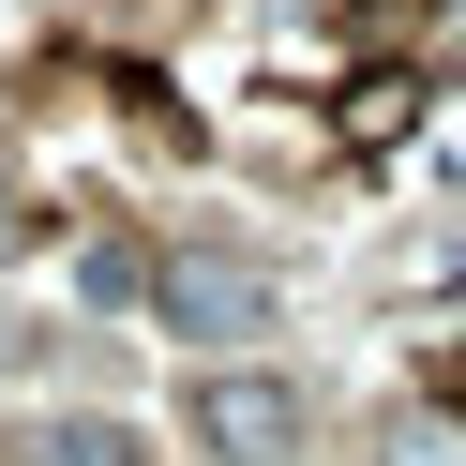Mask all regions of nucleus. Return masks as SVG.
Segmentation results:
<instances>
[{
  "label": "nucleus",
  "instance_id": "obj_1",
  "mask_svg": "<svg viewBox=\"0 0 466 466\" xmlns=\"http://www.w3.org/2000/svg\"><path fill=\"white\" fill-rule=\"evenodd\" d=\"M181 436L211 466H301L316 451V391H301V376H256V361H196Z\"/></svg>",
  "mask_w": 466,
  "mask_h": 466
},
{
  "label": "nucleus",
  "instance_id": "obj_2",
  "mask_svg": "<svg viewBox=\"0 0 466 466\" xmlns=\"http://www.w3.org/2000/svg\"><path fill=\"white\" fill-rule=\"evenodd\" d=\"M151 316H166V331H196V346H241V331H271V271H256V256L181 241V256L151 271Z\"/></svg>",
  "mask_w": 466,
  "mask_h": 466
},
{
  "label": "nucleus",
  "instance_id": "obj_3",
  "mask_svg": "<svg viewBox=\"0 0 466 466\" xmlns=\"http://www.w3.org/2000/svg\"><path fill=\"white\" fill-rule=\"evenodd\" d=\"M15 466H151L121 421H46V436H15Z\"/></svg>",
  "mask_w": 466,
  "mask_h": 466
},
{
  "label": "nucleus",
  "instance_id": "obj_4",
  "mask_svg": "<svg viewBox=\"0 0 466 466\" xmlns=\"http://www.w3.org/2000/svg\"><path fill=\"white\" fill-rule=\"evenodd\" d=\"M391 466H466V421H391Z\"/></svg>",
  "mask_w": 466,
  "mask_h": 466
}]
</instances>
